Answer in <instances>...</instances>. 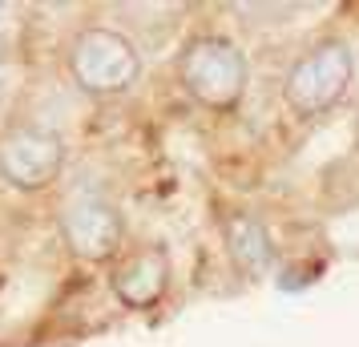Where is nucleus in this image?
Instances as JSON below:
<instances>
[{
    "instance_id": "6",
    "label": "nucleus",
    "mask_w": 359,
    "mask_h": 347,
    "mask_svg": "<svg viewBox=\"0 0 359 347\" xmlns=\"http://www.w3.org/2000/svg\"><path fill=\"white\" fill-rule=\"evenodd\" d=\"M109 283H114V295L126 307H137V311L154 307L165 295V287H170V259H165V250L146 247L117 266Z\"/></svg>"
},
{
    "instance_id": "1",
    "label": "nucleus",
    "mask_w": 359,
    "mask_h": 347,
    "mask_svg": "<svg viewBox=\"0 0 359 347\" xmlns=\"http://www.w3.org/2000/svg\"><path fill=\"white\" fill-rule=\"evenodd\" d=\"M182 85L210 109H234L246 93V57L222 36H202L178 61Z\"/></svg>"
},
{
    "instance_id": "5",
    "label": "nucleus",
    "mask_w": 359,
    "mask_h": 347,
    "mask_svg": "<svg viewBox=\"0 0 359 347\" xmlns=\"http://www.w3.org/2000/svg\"><path fill=\"white\" fill-rule=\"evenodd\" d=\"M61 234H65L69 250L85 259V263H105L114 259L121 238H126V222L117 215V206L101 194H73L61 210Z\"/></svg>"
},
{
    "instance_id": "3",
    "label": "nucleus",
    "mask_w": 359,
    "mask_h": 347,
    "mask_svg": "<svg viewBox=\"0 0 359 347\" xmlns=\"http://www.w3.org/2000/svg\"><path fill=\"white\" fill-rule=\"evenodd\" d=\"M351 85V53L343 45H319L287 73V105L299 117H319L347 93Z\"/></svg>"
},
{
    "instance_id": "4",
    "label": "nucleus",
    "mask_w": 359,
    "mask_h": 347,
    "mask_svg": "<svg viewBox=\"0 0 359 347\" xmlns=\"http://www.w3.org/2000/svg\"><path fill=\"white\" fill-rule=\"evenodd\" d=\"M65 165L61 137L36 125H13L0 133V178L17 190H45Z\"/></svg>"
},
{
    "instance_id": "7",
    "label": "nucleus",
    "mask_w": 359,
    "mask_h": 347,
    "mask_svg": "<svg viewBox=\"0 0 359 347\" xmlns=\"http://www.w3.org/2000/svg\"><path fill=\"white\" fill-rule=\"evenodd\" d=\"M226 247L246 275H266V266L275 263L271 234H266V226L255 215H230L226 218Z\"/></svg>"
},
{
    "instance_id": "2",
    "label": "nucleus",
    "mask_w": 359,
    "mask_h": 347,
    "mask_svg": "<svg viewBox=\"0 0 359 347\" xmlns=\"http://www.w3.org/2000/svg\"><path fill=\"white\" fill-rule=\"evenodd\" d=\"M69 69L81 89L89 93H121L137 81L142 73V61H137V49L114 29H85L77 41H73V53H69Z\"/></svg>"
}]
</instances>
